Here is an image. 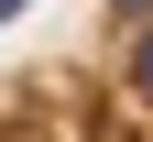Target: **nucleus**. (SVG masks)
Wrapping results in <instances>:
<instances>
[{
    "mask_svg": "<svg viewBox=\"0 0 153 142\" xmlns=\"http://www.w3.org/2000/svg\"><path fill=\"white\" fill-rule=\"evenodd\" d=\"M120 88L153 98V22H131V55H120Z\"/></svg>",
    "mask_w": 153,
    "mask_h": 142,
    "instance_id": "nucleus-1",
    "label": "nucleus"
},
{
    "mask_svg": "<svg viewBox=\"0 0 153 142\" xmlns=\"http://www.w3.org/2000/svg\"><path fill=\"white\" fill-rule=\"evenodd\" d=\"M109 11H120V22H153V0H109Z\"/></svg>",
    "mask_w": 153,
    "mask_h": 142,
    "instance_id": "nucleus-2",
    "label": "nucleus"
}]
</instances>
